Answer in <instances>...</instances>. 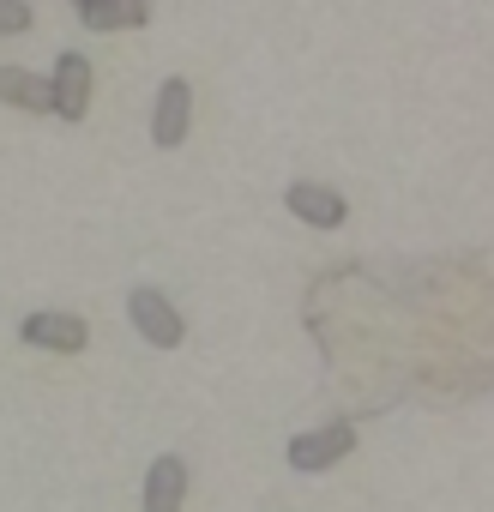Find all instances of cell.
<instances>
[{
	"label": "cell",
	"instance_id": "obj_1",
	"mask_svg": "<svg viewBox=\"0 0 494 512\" xmlns=\"http://www.w3.org/2000/svg\"><path fill=\"white\" fill-rule=\"evenodd\" d=\"M49 97H55L61 121H85V109H91V61L79 49H61L55 73H49Z\"/></svg>",
	"mask_w": 494,
	"mask_h": 512
},
{
	"label": "cell",
	"instance_id": "obj_2",
	"mask_svg": "<svg viewBox=\"0 0 494 512\" xmlns=\"http://www.w3.org/2000/svg\"><path fill=\"white\" fill-rule=\"evenodd\" d=\"M127 314H133L139 338L157 344V350H175V344L187 338V326H181V314L163 302V290H133V296H127Z\"/></svg>",
	"mask_w": 494,
	"mask_h": 512
},
{
	"label": "cell",
	"instance_id": "obj_3",
	"mask_svg": "<svg viewBox=\"0 0 494 512\" xmlns=\"http://www.w3.org/2000/svg\"><path fill=\"white\" fill-rule=\"evenodd\" d=\"M350 446H356V428L350 422H326V428L290 440V470H326V464L350 458Z\"/></svg>",
	"mask_w": 494,
	"mask_h": 512
},
{
	"label": "cell",
	"instance_id": "obj_4",
	"mask_svg": "<svg viewBox=\"0 0 494 512\" xmlns=\"http://www.w3.org/2000/svg\"><path fill=\"white\" fill-rule=\"evenodd\" d=\"M187 121H193V85H187V79H169V85L157 91V109H151V145L175 151V145L187 139Z\"/></svg>",
	"mask_w": 494,
	"mask_h": 512
},
{
	"label": "cell",
	"instance_id": "obj_5",
	"mask_svg": "<svg viewBox=\"0 0 494 512\" xmlns=\"http://www.w3.org/2000/svg\"><path fill=\"white\" fill-rule=\"evenodd\" d=\"M19 338H25V344H37V350H61V356H79V350L91 344V326H85L79 314H25Z\"/></svg>",
	"mask_w": 494,
	"mask_h": 512
},
{
	"label": "cell",
	"instance_id": "obj_6",
	"mask_svg": "<svg viewBox=\"0 0 494 512\" xmlns=\"http://www.w3.org/2000/svg\"><path fill=\"white\" fill-rule=\"evenodd\" d=\"M181 500H187V464L175 452H163L145 470V512H181Z\"/></svg>",
	"mask_w": 494,
	"mask_h": 512
},
{
	"label": "cell",
	"instance_id": "obj_7",
	"mask_svg": "<svg viewBox=\"0 0 494 512\" xmlns=\"http://www.w3.org/2000/svg\"><path fill=\"white\" fill-rule=\"evenodd\" d=\"M284 199H290V211H296L302 223H314V229H338V223H344V193H332V187H320V181H296Z\"/></svg>",
	"mask_w": 494,
	"mask_h": 512
},
{
	"label": "cell",
	"instance_id": "obj_8",
	"mask_svg": "<svg viewBox=\"0 0 494 512\" xmlns=\"http://www.w3.org/2000/svg\"><path fill=\"white\" fill-rule=\"evenodd\" d=\"M0 103H13L25 115H55V97H49V79L25 73V67H0Z\"/></svg>",
	"mask_w": 494,
	"mask_h": 512
},
{
	"label": "cell",
	"instance_id": "obj_9",
	"mask_svg": "<svg viewBox=\"0 0 494 512\" xmlns=\"http://www.w3.org/2000/svg\"><path fill=\"white\" fill-rule=\"evenodd\" d=\"M145 19H151V7H139V0H121V7H115V0H109V7H103V0H85V7H79L85 31H139Z\"/></svg>",
	"mask_w": 494,
	"mask_h": 512
},
{
	"label": "cell",
	"instance_id": "obj_10",
	"mask_svg": "<svg viewBox=\"0 0 494 512\" xmlns=\"http://www.w3.org/2000/svg\"><path fill=\"white\" fill-rule=\"evenodd\" d=\"M19 31H31V7L25 0H0V37H19Z\"/></svg>",
	"mask_w": 494,
	"mask_h": 512
}]
</instances>
